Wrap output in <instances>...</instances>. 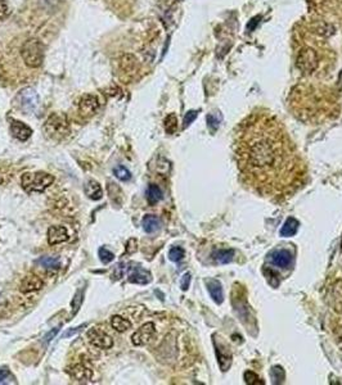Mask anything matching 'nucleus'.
Here are the masks:
<instances>
[{
	"mask_svg": "<svg viewBox=\"0 0 342 385\" xmlns=\"http://www.w3.org/2000/svg\"><path fill=\"white\" fill-rule=\"evenodd\" d=\"M234 156L242 181L273 201L290 198L305 182L306 164L282 122L254 112L238 126Z\"/></svg>",
	"mask_w": 342,
	"mask_h": 385,
	"instance_id": "f257e3e1",
	"label": "nucleus"
},
{
	"mask_svg": "<svg viewBox=\"0 0 342 385\" xmlns=\"http://www.w3.org/2000/svg\"><path fill=\"white\" fill-rule=\"evenodd\" d=\"M70 132V122L64 113H53L44 123V134L53 140H61L66 138Z\"/></svg>",
	"mask_w": 342,
	"mask_h": 385,
	"instance_id": "f03ea898",
	"label": "nucleus"
},
{
	"mask_svg": "<svg viewBox=\"0 0 342 385\" xmlns=\"http://www.w3.org/2000/svg\"><path fill=\"white\" fill-rule=\"evenodd\" d=\"M45 48L39 39H28L21 48V57L26 66L30 68H39L44 62Z\"/></svg>",
	"mask_w": 342,
	"mask_h": 385,
	"instance_id": "7ed1b4c3",
	"label": "nucleus"
},
{
	"mask_svg": "<svg viewBox=\"0 0 342 385\" xmlns=\"http://www.w3.org/2000/svg\"><path fill=\"white\" fill-rule=\"evenodd\" d=\"M53 181L54 177L46 172H26L21 177L22 187L27 193H43L46 187L53 184Z\"/></svg>",
	"mask_w": 342,
	"mask_h": 385,
	"instance_id": "20e7f679",
	"label": "nucleus"
},
{
	"mask_svg": "<svg viewBox=\"0 0 342 385\" xmlns=\"http://www.w3.org/2000/svg\"><path fill=\"white\" fill-rule=\"evenodd\" d=\"M18 107L24 113H32L39 105V95L31 87H24L17 95Z\"/></svg>",
	"mask_w": 342,
	"mask_h": 385,
	"instance_id": "39448f33",
	"label": "nucleus"
},
{
	"mask_svg": "<svg viewBox=\"0 0 342 385\" xmlns=\"http://www.w3.org/2000/svg\"><path fill=\"white\" fill-rule=\"evenodd\" d=\"M154 333H156V327H154L153 323H146L144 325L139 327L136 330L135 333L133 334L131 337V342H133L134 345L136 347H140V345H146L152 340V338L154 337Z\"/></svg>",
	"mask_w": 342,
	"mask_h": 385,
	"instance_id": "423d86ee",
	"label": "nucleus"
},
{
	"mask_svg": "<svg viewBox=\"0 0 342 385\" xmlns=\"http://www.w3.org/2000/svg\"><path fill=\"white\" fill-rule=\"evenodd\" d=\"M87 339L94 347L99 348V349H109L113 345L112 338L98 327H93L87 331Z\"/></svg>",
	"mask_w": 342,
	"mask_h": 385,
	"instance_id": "0eeeda50",
	"label": "nucleus"
},
{
	"mask_svg": "<svg viewBox=\"0 0 342 385\" xmlns=\"http://www.w3.org/2000/svg\"><path fill=\"white\" fill-rule=\"evenodd\" d=\"M77 105H79V112H80L81 116L90 117V116L95 115L99 109V101L94 95H84L79 101Z\"/></svg>",
	"mask_w": 342,
	"mask_h": 385,
	"instance_id": "6e6552de",
	"label": "nucleus"
},
{
	"mask_svg": "<svg viewBox=\"0 0 342 385\" xmlns=\"http://www.w3.org/2000/svg\"><path fill=\"white\" fill-rule=\"evenodd\" d=\"M128 280L133 284H142L146 285L148 283H150L152 276L147 270H144L140 266H131L128 270Z\"/></svg>",
	"mask_w": 342,
	"mask_h": 385,
	"instance_id": "1a4fd4ad",
	"label": "nucleus"
},
{
	"mask_svg": "<svg viewBox=\"0 0 342 385\" xmlns=\"http://www.w3.org/2000/svg\"><path fill=\"white\" fill-rule=\"evenodd\" d=\"M214 344H215V348H216L217 361H219L220 368H221V371H227L228 368L231 367L232 364L231 350L227 347V344H224L223 342H219V344H217L216 340H214Z\"/></svg>",
	"mask_w": 342,
	"mask_h": 385,
	"instance_id": "9d476101",
	"label": "nucleus"
},
{
	"mask_svg": "<svg viewBox=\"0 0 342 385\" xmlns=\"http://www.w3.org/2000/svg\"><path fill=\"white\" fill-rule=\"evenodd\" d=\"M68 233L64 226H52L48 230V243L50 245L64 243L68 240Z\"/></svg>",
	"mask_w": 342,
	"mask_h": 385,
	"instance_id": "9b49d317",
	"label": "nucleus"
},
{
	"mask_svg": "<svg viewBox=\"0 0 342 385\" xmlns=\"http://www.w3.org/2000/svg\"><path fill=\"white\" fill-rule=\"evenodd\" d=\"M11 132L12 135H13L16 139L20 140V142H26V140L30 139V136L32 135V128L28 127L23 122L12 120Z\"/></svg>",
	"mask_w": 342,
	"mask_h": 385,
	"instance_id": "f8f14e48",
	"label": "nucleus"
},
{
	"mask_svg": "<svg viewBox=\"0 0 342 385\" xmlns=\"http://www.w3.org/2000/svg\"><path fill=\"white\" fill-rule=\"evenodd\" d=\"M68 372L77 382H89L93 376V370L84 364L73 365Z\"/></svg>",
	"mask_w": 342,
	"mask_h": 385,
	"instance_id": "ddd939ff",
	"label": "nucleus"
},
{
	"mask_svg": "<svg viewBox=\"0 0 342 385\" xmlns=\"http://www.w3.org/2000/svg\"><path fill=\"white\" fill-rule=\"evenodd\" d=\"M44 286V281L36 276V275H28L22 280L21 283V292L22 293H31L38 292Z\"/></svg>",
	"mask_w": 342,
	"mask_h": 385,
	"instance_id": "4468645a",
	"label": "nucleus"
},
{
	"mask_svg": "<svg viewBox=\"0 0 342 385\" xmlns=\"http://www.w3.org/2000/svg\"><path fill=\"white\" fill-rule=\"evenodd\" d=\"M84 193L86 194L87 198H90L91 201H99V199H102V197H103L102 186L99 185V182L95 180H89L85 182Z\"/></svg>",
	"mask_w": 342,
	"mask_h": 385,
	"instance_id": "2eb2a0df",
	"label": "nucleus"
},
{
	"mask_svg": "<svg viewBox=\"0 0 342 385\" xmlns=\"http://www.w3.org/2000/svg\"><path fill=\"white\" fill-rule=\"evenodd\" d=\"M120 67H121V71H124L126 75H134L135 72H138V68H139L138 61L131 54H124L121 57Z\"/></svg>",
	"mask_w": 342,
	"mask_h": 385,
	"instance_id": "dca6fc26",
	"label": "nucleus"
},
{
	"mask_svg": "<svg viewBox=\"0 0 342 385\" xmlns=\"http://www.w3.org/2000/svg\"><path fill=\"white\" fill-rule=\"evenodd\" d=\"M270 260L278 267H288L291 263V253L288 250H276L270 254Z\"/></svg>",
	"mask_w": 342,
	"mask_h": 385,
	"instance_id": "f3484780",
	"label": "nucleus"
},
{
	"mask_svg": "<svg viewBox=\"0 0 342 385\" xmlns=\"http://www.w3.org/2000/svg\"><path fill=\"white\" fill-rule=\"evenodd\" d=\"M142 226H143V229L146 233H148V234L156 233V231L160 229V226H161L160 219L153 215L144 216L143 221H142Z\"/></svg>",
	"mask_w": 342,
	"mask_h": 385,
	"instance_id": "a211bd4d",
	"label": "nucleus"
},
{
	"mask_svg": "<svg viewBox=\"0 0 342 385\" xmlns=\"http://www.w3.org/2000/svg\"><path fill=\"white\" fill-rule=\"evenodd\" d=\"M207 289H209L211 298H213L217 304L223 302V289H221V285H220L219 281L209 280L207 281Z\"/></svg>",
	"mask_w": 342,
	"mask_h": 385,
	"instance_id": "6ab92c4d",
	"label": "nucleus"
},
{
	"mask_svg": "<svg viewBox=\"0 0 342 385\" xmlns=\"http://www.w3.org/2000/svg\"><path fill=\"white\" fill-rule=\"evenodd\" d=\"M111 325H112V327L116 330V331H119V333H124V331H126L128 329H130L133 324H131V321H129L128 319H125V317H122V316L115 315V316H112Z\"/></svg>",
	"mask_w": 342,
	"mask_h": 385,
	"instance_id": "aec40b11",
	"label": "nucleus"
},
{
	"mask_svg": "<svg viewBox=\"0 0 342 385\" xmlns=\"http://www.w3.org/2000/svg\"><path fill=\"white\" fill-rule=\"evenodd\" d=\"M162 199V191H161L160 187L157 185H150L148 189H147V201L150 203V205L156 204L158 202Z\"/></svg>",
	"mask_w": 342,
	"mask_h": 385,
	"instance_id": "412c9836",
	"label": "nucleus"
},
{
	"mask_svg": "<svg viewBox=\"0 0 342 385\" xmlns=\"http://www.w3.org/2000/svg\"><path fill=\"white\" fill-rule=\"evenodd\" d=\"M38 263L40 264L42 267L46 268V270H58V268H61V260L57 258V257H42V258L38 261Z\"/></svg>",
	"mask_w": 342,
	"mask_h": 385,
	"instance_id": "4be33fe9",
	"label": "nucleus"
},
{
	"mask_svg": "<svg viewBox=\"0 0 342 385\" xmlns=\"http://www.w3.org/2000/svg\"><path fill=\"white\" fill-rule=\"evenodd\" d=\"M299 230V221L295 219H288L280 229V236H292Z\"/></svg>",
	"mask_w": 342,
	"mask_h": 385,
	"instance_id": "5701e85b",
	"label": "nucleus"
},
{
	"mask_svg": "<svg viewBox=\"0 0 342 385\" xmlns=\"http://www.w3.org/2000/svg\"><path fill=\"white\" fill-rule=\"evenodd\" d=\"M165 130L168 134H174L178 130V118L175 115H169L165 118Z\"/></svg>",
	"mask_w": 342,
	"mask_h": 385,
	"instance_id": "b1692460",
	"label": "nucleus"
},
{
	"mask_svg": "<svg viewBox=\"0 0 342 385\" xmlns=\"http://www.w3.org/2000/svg\"><path fill=\"white\" fill-rule=\"evenodd\" d=\"M83 299H84V290H77L75 297L71 301V308H72V316L76 315L83 304Z\"/></svg>",
	"mask_w": 342,
	"mask_h": 385,
	"instance_id": "393cba45",
	"label": "nucleus"
},
{
	"mask_svg": "<svg viewBox=\"0 0 342 385\" xmlns=\"http://www.w3.org/2000/svg\"><path fill=\"white\" fill-rule=\"evenodd\" d=\"M233 254V250H219L216 253H214V260H216L219 263H228L229 261H232Z\"/></svg>",
	"mask_w": 342,
	"mask_h": 385,
	"instance_id": "a878e982",
	"label": "nucleus"
},
{
	"mask_svg": "<svg viewBox=\"0 0 342 385\" xmlns=\"http://www.w3.org/2000/svg\"><path fill=\"white\" fill-rule=\"evenodd\" d=\"M113 175L121 181H129L130 179H131L130 171L124 166H116L115 168H113Z\"/></svg>",
	"mask_w": 342,
	"mask_h": 385,
	"instance_id": "bb28decb",
	"label": "nucleus"
},
{
	"mask_svg": "<svg viewBox=\"0 0 342 385\" xmlns=\"http://www.w3.org/2000/svg\"><path fill=\"white\" fill-rule=\"evenodd\" d=\"M184 249L183 248H180V246H174V248H171L170 252H169V258H170L171 261H174V262H178V261H180L184 257Z\"/></svg>",
	"mask_w": 342,
	"mask_h": 385,
	"instance_id": "cd10ccee",
	"label": "nucleus"
},
{
	"mask_svg": "<svg viewBox=\"0 0 342 385\" xmlns=\"http://www.w3.org/2000/svg\"><path fill=\"white\" fill-rule=\"evenodd\" d=\"M99 258H101V261L103 263L107 264L115 260V254L112 253V252H109V250L107 249V248H105V246H102L101 249H99Z\"/></svg>",
	"mask_w": 342,
	"mask_h": 385,
	"instance_id": "c85d7f7f",
	"label": "nucleus"
},
{
	"mask_svg": "<svg viewBox=\"0 0 342 385\" xmlns=\"http://www.w3.org/2000/svg\"><path fill=\"white\" fill-rule=\"evenodd\" d=\"M9 16V7H8L7 0H0V21H3Z\"/></svg>",
	"mask_w": 342,
	"mask_h": 385,
	"instance_id": "c756f323",
	"label": "nucleus"
},
{
	"mask_svg": "<svg viewBox=\"0 0 342 385\" xmlns=\"http://www.w3.org/2000/svg\"><path fill=\"white\" fill-rule=\"evenodd\" d=\"M195 117H197V112H194V111L188 112V113H187L184 117V127H188V126L191 125L193 121H194Z\"/></svg>",
	"mask_w": 342,
	"mask_h": 385,
	"instance_id": "7c9ffc66",
	"label": "nucleus"
},
{
	"mask_svg": "<svg viewBox=\"0 0 342 385\" xmlns=\"http://www.w3.org/2000/svg\"><path fill=\"white\" fill-rule=\"evenodd\" d=\"M124 272H125V264H124V263L117 264V266H116V268H115L116 279L122 278V275H124Z\"/></svg>",
	"mask_w": 342,
	"mask_h": 385,
	"instance_id": "2f4dec72",
	"label": "nucleus"
},
{
	"mask_svg": "<svg viewBox=\"0 0 342 385\" xmlns=\"http://www.w3.org/2000/svg\"><path fill=\"white\" fill-rule=\"evenodd\" d=\"M58 331H60V326L58 327H54V329L52 330V333H48L45 335V338H44V340H45V343H49L50 340H53V338L56 337L57 334H58Z\"/></svg>",
	"mask_w": 342,
	"mask_h": 385,
	"instance_id": "473e14b6",
	"label": "nucleus"
},
{
	"mask_svg": "<svg viewBox=\"0 0 342 385\" xmlns=\"http://www.w3.org/2000/svg\"><path fill=\"white\" fill-rule=\"evenodd\" d=\"M86 326V324H84L83 326H77V327H73L72 330H68V331H66V333L63 334V338H67V337H72V335H75V334L77 333V331H80L83 327Z\"/></svg>",
	"mask_w": 342,
	"mask_h": 385,
	"instance_id": "72a5a7b5",
	"label": "nucleus"
},
{
	"mask_svg": "<svg viewBox=\"0 0 342 385\" xmlns=\"http://www.w3.org/2000/svg\"><path fill=\"white\" fill-rule=\"evenodd\" d=\"M189 283H191V275L185 274L182 279V289L183 290H187V289H188Z\"/></svg>",
	"mask_w": 342,
	"mask_h": 385,
	"instance_id": "f704fd0d",
	"label": "nucleus"
},
{
	"mask_svg": "<svg viewBox=\"0 0 342 385\" xmlns=\"http://www.w3.org/2000/svg\"><path fill=\"white\" fill-rule=\"evenodd\" d=\"M244 378H251V380H247V382H246L248 383V384H255V383H257L255 382V380H258V378L254 374V372H246V374H244Z\"/></svg>",
	"mask_w": 342,
	"mask_h": 385,
	"instance_id": "c9c22d12",
	"label": "nucleus"
},
{
	"mask_svg": "<svg viewBox=\"0 0 342 385\" xmlns=\"http://www.w3.org/2000/svg\"><path fill=\"white\" fill-rule=\"evenodd\" d=\"M9 378V371L5 367L0 368V383H3L5 379Z\"/></svg>",
	"mask_w": 342,
	"mask_h": 385,
	"instance_id": "e433bc0d",
	"label": "nucleus"
},
{
	"mask_svg": "<svg viewBox=\"0 0 342 385\" xmlns=\"http://www.w3.org/2000/svg\"><path fill=\"white\" fill-rule=\"evenodd\" d=\"M1 182H3V180H1V179H0V184H1Z\"/></svg>",
	"mask_w": 342,
	"mask_h": 385,
	"instance_id": "4c0bfd02",
	"label": "nucleus"
},
{
	"mask_svg": "<svg viewBox=\"0 0 342 385\" xmlns=\"http://www.w3.org/2000/svg\"><path fill=\"white\" fill-rule=\"evenodd\" d=\"M341 249H342V240H341Z\"/></svg>",
	"mask_w": 342,
	"mask_h": 385,
	"instance_id": "58836bf2",
	"label": "nucleus"
},
{
	"mask_svg": "<svg viewBox=\"0 0 342 385\" xmlns=\"http://www.w3.org/2000/svg\"><path fill=\"white\" fill-rule=\"evenodd\" d=\"M164 1H168V0H164Z\"/></svg>",
	"mask_w": 342,
	"mask_h": 385,
	"instance_id": "ea45409f",
	"label": "nucleus"
}]
</instances>
